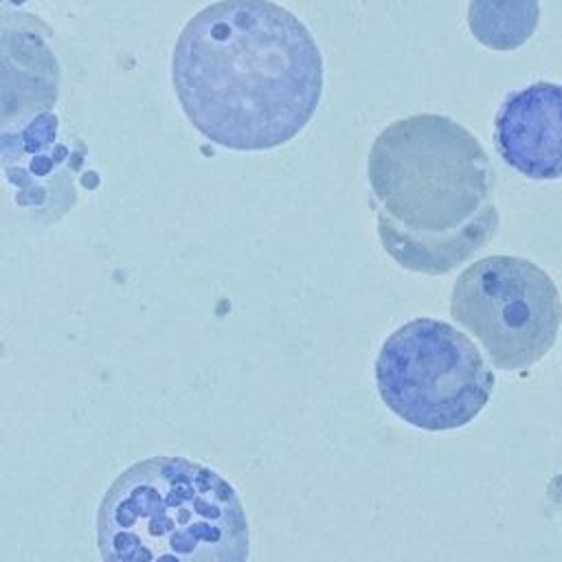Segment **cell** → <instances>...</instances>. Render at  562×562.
<instances>
[{"label": "cell", "instance_id": "cell-1", "mask_svg": "<svg viewBox=\"0 0 562 562\" xmlns=\"http://www.w3.org/2000/svg\"><path fill=\"white\" fill-rule=\"evenodd\" d=\"M171 83L204 138L233 151H263L292 140L316 114L323 57L285 7L220 0L182 26Z\"/></svg>", "mask_w": 562, "mask_h": 562}, {"label": "cell", "instance_id": "cell-2", "mask_svg": "<svg viewBox=\"0 0 562 562\" xmlns=\"http://www.w3.org/2000/svg\"><path fill=\"white\" fill-rule=\"evenodd\" d=\"M367 180L380 244L404 270L448 274L498 231L492 160L446 114L389 123L369 149Z\"/></svg>", "mask_w": 562, "mask_h": 562}, {"label": "cell", "instance_id": "cell-3", "mask_svg": "<svg viewBox=\"0 0 562 562\" xmlns=\"http://www.w3.org/2000/svg\"><path fill=\"white\" fill-rule=\"evenodd\" d=\"M101 562H246L244 503L217 470L171 454L127 465L97 509Z\"/></svg>", "mask_w": 562, "mask_h": 562}, {"label": "cell", "instance_id": "cell-4", "mask_svg": "<svg viewBox=\"0 0 562 562\" xmlns=\"http://www.w3.org/2000/svg\"><path fill=\"white\" fill-rule=\"evenodd\" d=\"M375 386L404 424L441 432L470 424L485 408L494 373L463 331L422 316L400 325L382 342Z\"/></svg>", "mask_w": 562, "mask_h": 562}, {"label": "cell", "instance_id": "cell-5", "mask_svg": "<svg viewBox=\"0 0 562 562\" xmlns=\"http://www.w3.org/2000/svg\"><path fill=\"white\" fill-rule=\"evenodd\" d=\"M450 314L483 345L501 371H522L558 340L562 301L553 279L533 261L492 255L454 281Z\"/></svg>", "mask_w": 562, "mask_h": 562}, {"label": "cell", "instance_id": "cell-6", "mask_svg": "<svg viewBox=\"0 0 562 562\" xmlns=\"http://www.w3.org/2000/svg\"><path fill=\"white\" fill-rule=\"evenodd\" d=\"M83 149H70L57 136V116L42 112L18 130H2V165L9 182L18 187V204L37 213L46 211L53 222L59 217L57 202L75 204V171Z\"/></svg>", "mask_w": 562, "mask_h": 562}, {"label": "cell", "instance_id": "cell-7", "mask_svg": "<svg viewBox=\"0 0 562 562\" xmlns=\"http://www.w3.org/2000/svg\"><path fill=\"white\" fill-rule=\"evenodd\" d=\"M494 145L531 180L562 178V83L536 81L509 92L494 119Z\"/></svg>", "mask_w": 562, "mask_h": 562}, {"label": "cell", "instance_id": "cell-8", "mask_svg": "<svg viewBox=\"0 0 562 562\" xmlns=\"http://www.w3.org/2000/svg\"><path fill=\"white\" fill-rule=\"evenodd\" d=\"M57 88L59 68L40 35L22 29L13 42L2 29V127L48 112Z\"/></svg>", "mask_w": 562, "mask_h": 562}, {"label": "cell", "instance_id": "cell-9", "mask_svg": "<svg viewBox=\"0 0 562 562\" xmlns=\"http://www.w3.org/2000/svg\"><path fill=\"white\" fill-rule=\"evenodd\" d=\"M538 0H470L468 26L492 50H516L538 26Z\"/></svg>", "mask_w": 562, "mask_h": 562}, {"label": "cell", "instance_id": "cell-10", "mask_svg": "<svg viewBox=\"0 0 562 562\" xmlns=\"http://www.w3.org/2000/svg\"><path fill=\"white\" fill-rule=\"evenodd\" d=\"M7 2H13V4H22V2H26V0H7Z\"/></svg>", "mask_w": 562, "mask_h": 562}]
</instances>
